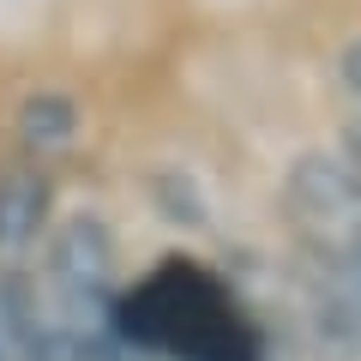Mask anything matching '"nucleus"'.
Listing matches in <instances>:
<instances>
[{
    "instance_id": "obj_4",
    "label": "nucleus",
    "mask_w": 361,
    "mask_h": 361,
    "mask_svg": "<svg viewBox=\"0 0 361 361\" xmlns=\"http://www.w3.org/2000/svg\"><path fill=\"white\" fill-rule=\"evenodd\" d=\"M78 139H85V115H78V103L66 97V90H30L25 103H18V115H13L18 157L54 169L61 157L78 151Z\"/></svg>"
},
{
    "instance_id": "obj_3",
    "label": "nucleus",
    "mask_w": 361,
    "mask_h": 361,
    "mask_svg": "<svg viewBox=\"0 0 361 361\" xmlns=\"http://www.w3.org/2000/svg\"><path fill=\"white\" fill-rule=\"evenodd\" d=\"M54 229V169L13 157L0 163V271H18L37 259Z\"/></svg>"
},
{
    "instance_id": "obj_1",
    "label": "nucleus",
    "mask_w": 361,
    "mask_h": 361,
    "mask_svg": "<svg viewBox=\"0 0 361 361\" xmlns=\"http://www.w3.org/2000/svg\"><path fill=\"white\" fill-rule=\"evenodd\" d=\"M121 337L133 361H265V337L235 289L193 259H169L121 289Z\"/></svg>"
},
{
    "instance_id": "obj_2",
    "label": "nucleus",
    "mask_w": 361,
    "mask_h": 361,
    "mask_svg": "<svg viewBox=\"0 0 361 361\" xmlns=\"http://www.w3.org/2000/svg\"><path fill=\"white\" fill-rule=\"evenodd\" d=\"M283 217L307 253L361 247V163L349 151H301L283 175Z\"/></svg>"
},
{
    "instance_id": "obj_5",
    "label": "nucleus",
    "mask_w": 361,
    "mask_h": 361,
    "mask_svg": "<svg viewBox=\"0 0 361 361\" xmlns=\"http://www.w3.org/2000/svg\"><path fill=\"white\" fill-rule=\"evenodd\" d=\"M337 78H343L349 103L361 109V37H349V42H343V54H337Z\"/></svg>"
},
{
    "instance_id": "obj_6",
    "label": "nucleus",
    "mask_w": 361,
    "mask_h": 361,
    "mask_svg": "<svg viewBox=\"0 0 361 361\" xmlns=\"http://www.w3.org/2000/svg\"><path fill=\"white\" fill-rule=\"evenodd\" d=\"M343 151H349V157H355V163H361V109H355V121H349V127H343Z\"/></svg>"
},
{
    "instance_id": "obj_7",
    "label": "nucleus",
    "mask_w": 361,
    "mask_h": 361,
    "mask_svg": "<svg viewBox=\"0 0 361 361\" xmlns=\"http://www.w3.org/2000/svg\"><path fill=\"white\" fill-rule=\"evenodd\" d=\"M349 259H355V265H361V247H355V253H349Z\"/></svg>"
}]
</instances>
